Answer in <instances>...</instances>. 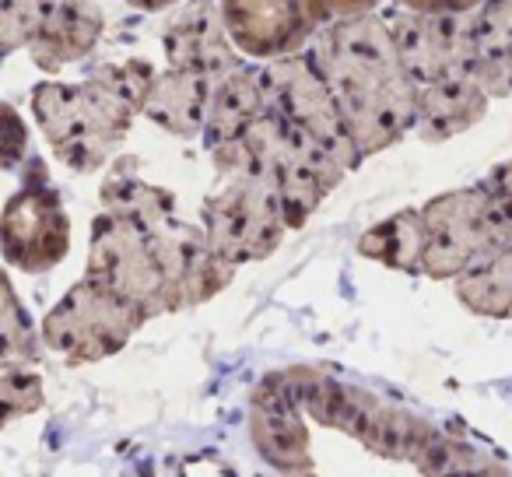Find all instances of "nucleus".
<instances>
[{
    "label": "nucleus",
    "instance_id": "obj_1",
    "mask_svg": "<svg viewBox=\"0 0 512 477\" xmlns=\"http://www.w3.org/2000/svg\"><path fill=\"white\" fill-rule=\"evenodd\" d=\"M362 155L418 127V85L400 64L386 15L334 18L309 46Z\"/></svg>",
    "mask_w": 512,
    "mask_h": 477
},
{
    "label": "nucleus",
    "instance_id": "obj_2",
    "mask_svg": "<svg viewBox=\"0 0 512 477\" xmlns=\"http://www.w3.org/2000/svg\"><path fill=\"white\" fill-rule=\"evenodd\" d=\"M151 85H155V67L148 60L102 64L78 85L71 81L36 85L32 116L67 169L95 172L127 137Z\"/></svg>",
    "mask_w": 512,
    "mask_h": 477
},
{
    "label": "nucleus",
    "instance_id": "obj_3",
    "mask_svg": "<svg viewBox=\"0 0 512 477\" xmlns=\"http://www.w3.org/2000/svg\"><path fill=\"white\" fill-rule=\"evenodd\" d=\"M421 214L428 228L425 278L456 281L484 257L512 246V193L488 179L428 200Z\"/></svg>",
    "mask_w": 512,
    "mask_h": 477
},
{
    "label": "nucleus",
    "instance_id": "obj_4",
    "mask_svg": "<svg viewBox=\"0 0 512 477\" xmlns=\"http://www.w3.org/2000/svg\"><path fill=\"white\" fill-rule=\"evenodd\" d=\"M158 228V225H155ZM151 225L102 211L92 228L85 278L127 299L144 316L179 313L176 288L158 253V235Z\"/></svg>",
    "mask_w": 512,
    "mask_h": 477
},
{
    "label": "nucleus",
    "instance_id": "obj_5",
    "mask_svg": "<svg viewBox=\"0 0 512 477\" xmlns=\"http://www.w3.org/2000/svg\"><path fill=\"white\" fill-rule=\"evenodd\" d=\"M200 228L207 235V246L225 264L239 267L271 257L281 246L288 218L271 179L239 172V176H225V186L207 197Z\"/></svg>",
    "mask_w": 512,
    "mask_h": 477
},
{
    "label": "nucleus",
    "instance_id": "obj_6",
    "mask_svg": "<svg viewBox=\"0 0 512 477\" xmlns=\"http://www.w3.org/2000/svg\"><path fill=\"white\" fill-rule=\"evenodd\" d=\"M148 323V316L109 288L81 278L43 320V344L67 362L109 358Z\"/></svg>",
    "mask_w": 512,
    "mask_h": 477
},
{
    "label": "nucleus",
    "instance_id": "obj_7",
    "mask_svg": "<svg viewBox=\"0 0 512 477\" xmlns=\"http://www.w3.org/2000/svg\"><path fill=\"white\" fill-rule=\"evenodd\" d=\"M260 71H264L267 109H271V113L285 116L288 123L309 130L316 141H323L341 158L348 172L362 162L365 155L358 151L334 92H330L327 78L320 74V67H316V60L309 57V53L271 60V64L260 67Z\"/></svg>",
    "mask_w": 512,
    "mask_h": 477
},
{
    "label": "nucleus",
    "instance_id": "obj_8",
    "mask_svg": "<svg viewBox=\"0 0 512 477\" xmlns=\"http://www.w3.org/2000/svg\"><path fill=\"white\" fill-rule=\"evenodd\" d=\"M225 29L242 57L281 60L306 53L334 22V0H218Z\"/></svg>",
    "mask_w": 512,
    "mask_h": 477
},
{
    "label": "nucleus",
    "instance_id": "obj_9",
    "mask_svg": "<svg viewBox=\"0 0 512 477\" xmlns=\"http://www.w3.org/2000/svg\"><path fill=\"white\" fill-rule=\"evenodd\" d=\"M71 250V221L46 172L25 183L4 207V257L25 274H46Z\"/></svg>",
    "mask_w": 512,
    "mask_h": 477
},
{
    "label": "nucleus",
    "instance_id": "obj_10",
    "mask_svg": "<svg viewBox=\"0 0 512 477\" xmlns=\"http://www.w3.org/2000/svg\"><path fill=\"white\" fill-rule=\"evenodd\" d=\"M386 25L397 43L400 64L414 85H432L453 71L470 74V46H474V11L467 15H418L393 11Z\"/></svg>",
    "mask_w": 512,
    "mask_h": 477
},
{
    "label": "nucleus",
    "instance_id": "obj_11",
    "mask_svg": "<svg viewBox=\"0 0 512 477\" xmlns=\"http://www.w3.org/2000/svg\"><path fill=\"white\" fill-rule=\"evenodd\" d=\"M253 446L267 463L285 474H313V453H309V428L302 407L288 390L285 372L260 379L253 390V418H249Z\"/></svg>",
    "mask_w": 512,
    "mask_h": 477
},
{
    "label": "nucleus",
    "instance_id": "obj_12",
    "mask_svg": "<svg viewBox=\"0 0 512 477\" xmlns=\"http://www.w3.org/2000/svg\"><path fill=\"white\" fill-rule=\"evenodd\" d=\"M162 50L169 57V67L204 74L214 85L242 67V53L232 43V36L225 29V18H221V4H200V8L186 11L165 32Z\"/></svg>",
    "mask_w": 512,
    "mask_h": 477
},
{
    "label": "nucleus",
    "instance_id": "obj_13",
    "mask_svg": "<svg viewBox=\"0 0 512 477\" xmlns=\"http://www.w3.org/2000/svg\"><path fill=\"white\" fill-rule=\"evenodd\" d=\"M488 102V92L477 85L474 74L453 71L418 88V127L414 130L425 141H446V137H456L481 123Z\"/></svg>",
    "mask_w": 512,
    "mask_h": 477
},
{
    "label": "nucleus",
    "instance_id": "obj_14",
    "mask_svg": "<svg viewBox=\"0 0 512 477\" xmlns=\"http://www.w3.org/2000/svg\"><path fill=\"white\" fill-rule=\"evenodd\" d=\"M102 29H106V15L95 0H60L29 53L39 71L57 74L60 67L85 60L99 46Z\"/></svg>",
    "mask_w": 512,
    "mask_h": 477
},
{
    "label": "nucleus",
    "instance_id": "obj_15",
    "mask_svg": "<svg viewBox=\"0 0 512 477\" xmlns=\"http://www.w3.org/2000/svg\"><path fill=\"white\" fill-rule=\"evenodd\" d=\"M264 113H267L264 71L242 64L239 71L221 78L211 92V106H207V123H204L207 151L246 137V130Z\"/></svg>",
    "mask_w": 512,
    "mask_h": 477
},
{
    "label": "nucleus",
    "instance_id": "obj_16",
    "mask_svg": "<svg viewBox=\"0 0 512 477\" xmlns=\"http://www.w3.org/2000/svg\"><path fill=\"white\" fill-rule=\"evenodd\" d=\"M211 92H214L211 78L169 67V71L158 74L155 85H151L141 116H148L151 123H158V127L176 137H204Z\"/></svg>",
    "mask_w": 512,
    "mask_h": 477
},
{
    "label": "nucleus",
    "instance_id": "obj_17",
    "mask_svg": "<svg viewBox=\"0 0 512 477\" xmlns=\"http://www.w3.org/2000/svg\"><path fill=\"white\" fill-rule=\"evenodd\" d=\"M470 74L488 99L512 95V0H484L474 11Z\"/></svg>",
    "mask_w": 512,
    "mask_h": 477
},
{
    "label": "nucleus",
    "instance_id": "obj_18",
    "mask_svg": "<svg viewBox=\"0 0 512 477\" xmlns=\"http://www.w3.org/2000/svg\"><path fill=\"white\" fill-rule=\"evenodd\" d=\"M439 428H432L428 421L414 418V414L400 411V407L383 404L379 397H369L362 418L351 428V439H358L362 446H369L372 453L390 456V460H418L421 449L432 442V435Z\"/></svg>",
    "mask_w": 512,
    "mask_h": 477
},
{
    "label": "nucleus",
    "instance_id": "obj_19",
    "mask_svg": "<svg viewBox=\"0 0 512 477\" xmlns=\"http://www.w3.org/2000/svg\"><path fill=\"white\" fill-rule=\"evenodd\" d=\"M425 246L428 228L425 214L407 207L393 218L372 225L369 232L358 235V253L383 267H393L400 274H425Z\"/></svg>",
    "mask_w": 512,
    "mask_h": 477
},
{
    "label": "nucleus",
    "instance_id": "obj_20",
    "mask_svg": "<svg viewBox=\"0 0 512 477\" xmlns=\"http://www.w3.org/2000/svg\"><path fill=\"white\" fill-rule=\"evenodd\" d=\"M102 211L120 214V218H134L141 225L155 228L176 218V200L162 186L144 183L134 172V162L123 158V165H116L106 183H102Z\"/></svg>",
    "mask_w": 512,
    "mask_h": 477
},
{
    "label": "nucleus",
    "instance_id": "obj_21",
    "mask_svg": "<svg viewBox=\"0 0 512 477\" xmlns=\"http://www.w3.org/2000/svg\"><path fill=\"white\" fill-rule=\"evenodd\" d=\"M453 292L470 313L512 320V246L484 257L453 281Z\"/></svg>",
    "mask_w": 512,
    "mask_h": 477
},
{
    "label": "nucleus",
    "instance_id": "obj_22",
    "mask_svg": "<svg viewBox=\"0 0 512 477\" xmlns=\"http://www.w3.org/2000/svg\"><path fill=\"white\" fill-rule=\"evenodd\" d=\"M60 0H0V50L11 57L15 50H29Z\"/></svg>",
    "mask_w": 512,
    "mask_h": 477
},
{
    "label": "nucleus",
    "instance_id": "obj_23",
    "mask_svg": "<svg viewBox=\"0 0 512 477\" xmlns=\"http://www.w3.org/2000/svg\"><path fill=\"white\" fill-rule=\"evenodd\" d=\"M481 463H488V460H484L474 446H467V442L453 439V435H446V432H435L432 442H428L418 460H414V467L425 477H463L467 470L481 467Z\"/></svg>",
    "mask_w": 512,
    "mask_h": 477
},
{
    "label": "nucleus",
    "instance_id": "obj_24",
    "mask_svg": "<svg viewBox=\"0 0 512 477\" xmlns=\"http://www.w3.org/2000/svg\"><path fill=\"white\" fill-rule=\"evenodd\" d=\"M39 358V341L29 313L18 302L11 281H4V365H32Z\"/></svg>",
    "mask_w": 512,
    "mask_h": 477
},
{
    "label": "nucleus",
    "instance_id": "obj_25",
    "mask_svg": "<svg viewBox=\"0 0 512 477\" xmlns=\"http://www.w3.org/2000/svg\"><path fill=\"white\" fill-rule=\"evenodd\" d=\"M0 397H4V414H8V418L32 414L43 407V379H39V372H32L29 365H4Z\"/></svg>",
    "mask_w": 512,
    "mask_h": 477
},
{
    "label": "nucleus",
    "instance_id": "obj_26",
    "mask_svg": "<svg viewBox=\"0 0 512 477\" xmlns=\"http://www.w3.org/2000/svg\"><path fill=\"white\" fill-rule=\"evenodd\" d=\"M397 4L418 15H467L481 8L484 0H397Z\"/></svg>",
    "mask_w": 512,
    "mask_h": 477
},
{
    "label": "nucleus",
    "instance_id": "obj_27",
    "mask_svg": "<svg viewBox=\"0 0 512 477\" xmlns=\"http://www.w3.org/2000/svg\"><path fill=\"white\" fill-rule=\"evenodd\" d=\"M4 116H8V151H4V162H8V169H15L18 158L25 155V127L22 120H18V113L11 106H4Z\"/></svg>",
    "mask_w": 512,
    "mask_h": 477
},
{
    "label": "nucleus",
    "instance_id": "obj_28",
    "mask_svg": "<svg viewBox=\"0 0 512 477\" xmlns=\"http://www.w3.org/2000/svg\"><path fill=\"white\" fill-rule=\"evenodd\" d=\"M383 0H334L337 18H355V15H376V8Z\"/></svg>",
    "mask_w": 512,
    "mask_h": 477
},
{
    "label": "nucleus",
    "instance_id": "obj_29",
    "mask_svg": "<svg viewBox=\"0 0 512 477\" xmlns=\"http://www.w3.org/2000/svg\"><path fill=\"white\" fill-rule=\"evenodd\" d=\"M127 4L137 11H165V8H172V4H179V0H127Z\"/></svg>",
    "mask_w": 512,
    "mask_h": 477
},
{
    "label": "nucleus",
    "instance_id": "obj_30",
    "mask_svg": "<svg viewBox=\"0 0 512 477\" xmlns=\"http://www.w3.org/2000/svg\"><path fill=\"white\" fill-rule=\"evenodd\" d=\"M299 477H313V474H299Z\"/></svg>",
    "mask_w": 512,
    "mask_h": 477
},
{
    "label": "nucleus",
    "instance_id": "obj_31",
    "mask_svg": "<svg viewBox=\"0 0 512 477\" xmlns=\"http://www.w3.org/2000/svg\"><path fill=\"white\" fill-rule=\"evenodd\" d=\"M502 477H509V470H505V474H502Z\"/></svg>",
    "mask_w": 512,
    "mask_h": 477
}]
</instances>
